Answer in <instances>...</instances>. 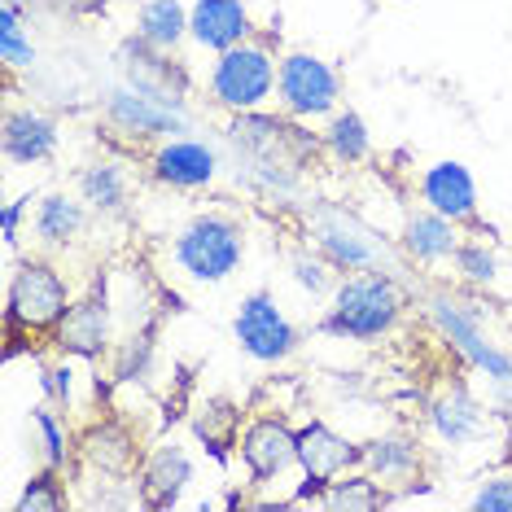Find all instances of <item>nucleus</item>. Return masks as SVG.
<instances>
[{
	"label": "nucleus",
	"instance_id": "f257e3e1",
	"mask_svg": "<svg viewBox=\"0 0 512 512\" xmlns=\"http://www.w3.org/2000/svg\"><path fill=\"white\" fill-rule=\"evenodd\" d=\"M232 145L246 154L267 180H294L311 158H316V136L285 119H267V114H250V119L232 123Z\"/></svg>",
	"mask_w": 512,
	"mask_h": 512
},
{
	"label": "nucleus",
	"instance_id": "f03ea898",
	"mask_svg": "<svg viewBox=\"0 0 512 512\" xmlns=\"http://www.w3.org/2000/svg\"><path fill=\"white\" fill-rule=\"evenodd\" d=\"M399 307H403V298L390 276H359V281L342 285L337 307L324 329L342 333V337H377L399 320Z\"/></svg>",
	"mask_w": 512,
	"mask_h": 512
},
{
	"label": "nucleus",
	"instance_id": "7ed1b4c3",
	"mask_svg": "<svg viewBox=\"0 0 512 512\" xmlns=\"http://www.w3.org/2000/svg\"><path fill=\"white\" fill-rule=\"evenodd\" d=\"M66 316V285L53 267L22 263L9 285V333H44Z\"/></svg>",
	"mask_w": 512,
	"mask_h": 512
},
{
	"label": "nucleus",
	"instance_id": "20e7f679",
	"mask_svg": "<svg viewBox=\"0 0 512 512\" xmlns=\"http://www.w3.org/2000/svg\"><path fill=\"white\" fill-rule=\"evenodd\" d=\"M176 254L197 281H224L232 267L241 263V232L219 215L193 219V224L184 228Z\"/></svg>",
	"mask_w": 512,
	"mask_h": 512
},
{
	"label": "nucleus",
	"instance_id": "39448f33",
	"mask_svg": "<svg viewBox=\"0 0 512 512\" xmlns=\"http://www.w3.org/2000/svg\"><path fill=\"white\" fill-rule=\"evenodd\" d=\"M272 57L263 49H224L215 71V92L224 106H259L272 92Z\"/></svg>",
	"mask_w": 512,
	"mask_h": 512
},
{
	"label": "nucleus",
	"instance_id": "423d86ee",
	"mask_svg": "<svg viewBox=\"0 0 512 512\" xmlns=\"http://www.w3.org/2000/svg\"><path fill=\"white\" fill-rule=\"evenodd\" d=\"M123 75L136 92H145V97H154L171 110H176L184 101V92H189V75H184L176 62H167V57L149 53L145 36H141V44H127L123 49Z\"/></svg>",
	"mask_w": 512,
	"mask_h": 512
},
{
	"label": "nucleus",
	"instance_id": "0eeeda50",
	"mask_svg": "<svg viewBox=\"0 0 512 512\" xmlns=\"http://www.w3.org/2000/svg\"><path fill=\"white\" fill-rule=\"evenodd\" d=\"M237 337L254 359H281L294 351V329H289V320L276 311V302L267 294H254L241 302Z\"/></svg>",
	"mask_w": 512,
	"mask_h": 512
},
{
	"label": "nucleus",
	"instance_id": "6e6552de",
	"mask_svg": "<svg viewBox=\"0 0 512 512\" xmlns=\"http://www.w3.org/2000/svg\"><path fill=\"white\" fill-rule=\"evenodd\" d=\"M281 92H285V106L298 114H324L337 101V79L324 62L307 53L285 57L281 66Z\"/></svg>",
	"mask_w": 512,
	"mask_h": 512
},
{
	"label": "nucleus",
	"instance_id": "1a4fd4ad",
	"mask_svg": "<svg viewBox=\"0 0 512 512\" xmlns=\"http://www.w3.org/2000/svg\"><path fill=\"white\" fill-rule=\"evenodd\" d=\"M359 456H364V451H355L346 438H337L329 425H320V421L307 425L298 434V460L307 464V486H302V495H316L320 486H329L333 477Z\"/></svg>",
	"mask_w": 512,
	"mask_h": 512
},
{
	"label": "nucleus",
	"instance_id": "9d476101",
	"mask_svg": "<svg viewBox=\"0 0 512 512\" xmlns=\"http://www.w3.org/2000/svg\"><path fill=\"white\" fill-rule=\"evenodd\" d=\"M316 232H320L324 250H329L337 263H346V267H364V263L377 259V250H381L377 237H372L355 215L337 211V206H320L316 211Z\"/></svg>",
	"mask_w": 512,
	"mask_h": 512
},
{
	"label": "nucleus",
	"instance_id": "9b49d317",
	"mask_svg": "<svg viewBox=\"0 0 512 512\" xmlns=\"http://www.w3.org/2000/svg\"><path fill=\"white\" fill-rule=\"evenodd\" d=\"M241 456H246L254 482H267V477L285 473L289 464L298 460V438L289 434L285 425L276 421H259L246 429V442H241Z\"/></svg>",
	"mask_w": 512,
	"mask_h": 512
},
{
	"label": "nucleus",
	"instance_id": "f8f14e48",
	"mask_svg": "<svg viewBox=\"0 0 512 512\" xmlns=\"http://www.w3.org/2000/svg\"><path fill=\"white\" fill-rule=\"evenodd\" d=\"M106 337H110V311L106 298H84L79 307H71L57 324V342L75 355H101L106 351Z\"/></svg>",
	"mask_w": 512,
	"mask_h": 512
},
{
	"label": "nucleus",
	"instance_id": "ddd939ff",
	"mask_svg": "<svg viewBox=\"0 0 512 512\" xmlns=\"http://www.w3.org/2000/svg\"><path fill=\"white\" fill-rule=\"evenodd\" d=\"M189 27L211 49H237V40L250 31V18L241 9V0H197Z\"/></svg>",
	"mask_w": 512,
	"mask_h": 512
},
{
	"label": "nucleus",
	"instance_id": "4468645a",
	"mask_svg": "<svg viewBox=\"0 0 512 512\" xmlns=\"http://www.w3.org/2000/svg\"><path fill=\"white\" fill-rule=\"evenodd\" d=\"M154 171H158V180L180 184V189H193V184H206L215 176V154L206 145L176 141V145H167L154 158Z\"/></svg>",
	"mask_w": 512,
	"mask_h": 512
},
{
	"label": "nucleus",
	"instance_id": "2eb2a0df",
	"mask_svg": "<svg viewBox=\"0 0 512 512\" xmlns=\"http://www.w3.org/2000/svg\"><path fill=\"white\" fill-rule=\"evenodd\" d=\"M425 197L434 202L438 215L451 219H469L473 215V180L469 171L456 167V162H442L425 176Z\"/></svg>",
	"mask_w": 512,
	"mask_h": 512
},
{
	"label": "nucleus",
	"instance_id": "dca6fc26",
	"mask_svg": "<svg viewBox=\"0 0 512 512\" xmlns=\"http://www.w3.org/2000/svg\"><path fill=\"white\" fill-rule=\"evenodd\" d=\"M184 482H189V456H184L180 447H162L154 460H149L145 469V504L154 508H171L184 491Z\"/></svg>",
	"mask_w": 512,
	"mask_h": 512
},
{
	"label": "nucleus",
	"instance_id": "f3484780",
	"mask_svg": "<svg viewBox=\"0 0 512 512\" xmlns=\"http://www.w3.org/2000/svg\"><path fill=\"white\" fill-rule=\"evenodd\" d=\"M53 123L40 114H9L5 119V154L18 162H40L53 154Z\"/></svg>",
	"mask_w": 512,
	"mask_h": 512
},
{
	"label": "nucleus",
	"instance_id": "a211bd4d",
	"mask_svg": "<svg viewBox=\"0 0 512 512\" xmlns=\"http://www.w3.org/2000/svg\"><path fill=\"white\" fill-rule=\"evenodd\" d=\"M110 114L123 127H136V132H180V119L171 114V106L145 97V92H114Z\"/></svg>",
	"mask_w": 512,
	"mask_h": 512
},
{
	"label": "nucleus",
	"instance_id": "6ab92c4d",
	"mask_svg": "<svg viewBox=\"0 0 512 512\" xmlns=\"http://www.w3.org/2000/svg\"><path fill=\"white\" fill-rule=\"evenodd\" d=\"M184 9L176 5V0H149L145 14H141V36L149 44H162V49H171L180 36H184Z\"/></svg>",
	"mask_w": 512,
	"mask_h": 512
},
{
	"label": "nucleus",
	"instance_id": "aec40b11",
	"mask_svg": "<svg viewBox=\"0 0 512 512\" xmlns=\"http://www.w3.org/2000/svg\"><path fill=\"white\" fill-rule=\"evenodd\" d=\"M407 250H412L416 259H442V254L456 250V237H451V228L442 224L438 215H416L412 224H407Z\"/></svg>",
	"mask_w": 512,
	"mask_h": 512
},
{
	"label": "nucleus",
	"instance_id": "412c9836",
	"mask_svg": "<svg viewBox=\"0 0 512 512\" xmlns=\"http://www.w3.org/2000/svg\"><path fill=\"white\" fill-rule=\"evenodd\" d=\"M434 421H438V429H442V438L464 442V438H473V429H477V407H473L469 394L456 390L451 399H442V403H438Z\"/></svg>",
	"mask_w": 512,
	"mask_h": 512
},
{
	"label": "nucleus",
	"instance_id": "4be33fe9",
	"mask_svg": "<svg viewBox=\"0 0 512 512\" xmlns=\"http://www.w3.org/2000/svg\"><path fill=\"white\" fill-rule=\"evenodd\" d=\"M88 460L101 464V469H127L132 464V438L119 434V429H101V434L88 438Z\"/></svg>",
	"mask_w": 512,
	"mask_h": 512
},
{
	"label": "nucleus",
	"instance_id": "5701e85b",
	"mask_svg": "<svg viewBox=\"0 0 512 512\" xmlns=\"http://www.w3.org/2000/svg\"><path fill=\"white\" fill-rule=\"evenodd\" d=\"M79 228V206L66 202V197H49L40 206V237L44 241H66Z\"/></svg>",
	"mask_w": 512,
	"mask_h": 512
},
{
	"label": "nucleus",
	"instance_id": "b1692460",
	"mask_svg": "<svg viewBox=\"0 0 512 512\" xmlns=\"http://www.w3.org/2000/svg\"><path fill=\"white\" fill-rule=\"evenodd\" d=\"M232 429H237V412H232L228 403H215V407H206V416H197V434L211 442L215 456H224L228 451Z\"/></svg>",
	"mask_w": 512,
	"mask_h": 512
},
{
	"label": "nucleus",
	"instance_id": "393cba45",
	"mask_svg": "<svg viewBox=\"0 0 512 512\" xmlns=\"http://www.w3.org/2000/svg\"><path fill=\"white\" fill-rule=\"evenodd\" d=\"M84 193H88V202H97V206H106V211H114V206L123 202L119 171H114V167H92L88 176H84Z\"/></svg>",
	"mask_w": 512,
	"mask_h": 512
},
{
	"label": "nucleus",
	"instance_id": "a878e982",
	"mask_svg": "<svg viewBox=\"0 0 512 512\" xmlns=\"http://www.w3.org/2000/svg\"><path fill=\"white\" fill-rule=\"evenodd\" d=\"M364 456L386 477H403L416 464V451L407 447V442H372V451H364Z\"/></svg>",
	"mask_w": 512,
	"mask_h": 512
},
{
	"label": "nucleus",
	"instance_id": "bb28decb",
	"mask_svg": "<svg viewBox=\"0 0 512 512\" xmlns=\"http://www.w3.org/2000/svg\"><path fill=\"white\" fill-rule=\"evenodd\" d=\"M0 44H5V62L9 66H27L31 57V44L22 40V27H18V14H14V5H5L0 9Z\"/></svg>",
	"mask_w": 512,
	"mask_h": 512
},
{
	"label": "nucleus",
	"instance_id": "cd10ccee",
	"mask_svg": "<svg viewBox=\"0 0 512 512\" xmlns=\"http://www.w3.org/2000/svg\"><path fill=\"white\" fill-rule=\"evenodd\" d=\"M329 141H333V149L342 158H364L368 154V136H364V123L355 119V114H346V119H337L333 123V132H329Z\"/></svg>",
	"mask_w": 512,
	"mask_h": 512
},
{
	"label": "nucleus",
	"instance_id": "c85d7f7f",
	"mask_svg": "<svg viewBox=\"0 0 512 512\" xmlns=\"http://www.w3.org/2000/svg\"><path fill=\"white\" fill-rule=\"evenodd\" d=\"M329 504L333 508H381V495L372 491V482H346L329 491Z\"/></svg>",
	"mask_w": 512,
	"mask_h": 512
},
{
	"label": "nucleus",
	"instance_id": "c756f323",
	"mask_svg": "<svg viewBox=\"0 0 512 512\" xmlns=\"http://www.w3.org/2000/svg\"><path fill=\"white\" fill-rule=\"evenodd\" d=\"M18 508L22 512H31V508H62V495L53 491V477H36V482H31V491L22 495Z\"/></svg>",
	"mask_w": 512,
	"mask_h": 512
},
{
	"label": "nucleus",
	"instance_id": "7c9ffc66",
	"mask_svg": "<svg viewBox=\"0 0 512 512\" xmlns=\"http://www.w3.org/2000/svg\"><path fill=\"white\" fill-rule=\"evenodd\" d=\"M460 267L469 276H477V281H491L495 276V263H491V254H482L477 246H469V250H460Z\"/></svg>",
	"mask_w": 512,
	"mask_h": 512
},
{
	"label": "nucleus",
	"instance_id": "2f4dec72",
	"mask_svg": "<svg viewBox=\"0 0 512 512\" xmlns=\"http://www.w3.org/2000/svg\"><path fill=\"white\" fill-rule=\"evenodd\" d=\"M473 504L477 508H508L512 512V482H508V477H504V482H491L482 495L473 499Z\"/></svg>",
	"mask_w": 512,
	"mask_h": 512
},
{
	"label": "nucleus",
	"instance_id": "473e14b6",
	"mask_svg": "<svg viewBox=\"0 0 512 512\" xmlns=\"http://www.w3.org/2000/svg\"><path fill=\"white\" fill-rule=\"evenodd\" d=\"M36 425L44 429V447H49V460L57 464V460H62V434H57V421L49 412H36Z\"/></svg>",
	"mask_w": 512,
	"mask_h": 512
},
{
	"label": "nucleus",
	"instance_id": "72a5a7b5",
	"mask_svg": "<svg viewBox=\"0 0 512 512\" xmlns=\"http://www.w3.org/2000/svg\"><path fill=\"white\" fill-rule=\"evenodd\" d=\"M298 281L302 285H311V289H324V272H320V263H311V259H298Z\"/></svg>",
	"mask_w": 512,
	"mask_h": 512
},
{
	"label": "nucleus",
	"instance_id": "f704fd0d",
	"mask_svg": "<svg viewBox=\"0 0 512 512\" xmlns=\"http://www.w3.org/2000/svg\"><path fill=\"white\" fill-rule=\"evenodd\" d=\"M57 9H71V14H97V9H106V0H53Z\"/></svg>",
	"mask_w": 512,
	"mask_h": 512
},
{
	"label": "nucleus",
	"instance_id": "c9c22d12",
	"mask_svg": "<svg viewBox=\"0 0 512 512\" xmlns=\"http://www.w3.org/2000/svg\"><path fill=\"white\" fill-rule=\"evenodd\" d=\"M14 224H18V206L5 211V241H14Z\"/></svg>",
	"mask_w": 512,
	"mask_h": 512
},
{
	"label": "nucleus",
	"instance_id": "e433bc0d",
	"mask_svg": "<svg viewBox=\"0 0 512 512\" xmlns=\"http://www.w3.org/2000/svg\"><path fill=\"white\" fill-rule=\"evenodd\" d=\"M5 5H18V0H5Z\"/></svg>",
	"mask_w": 512,
	"mask_h": 512
}]
</instances>
